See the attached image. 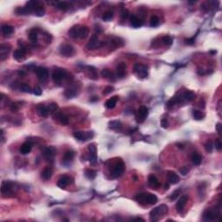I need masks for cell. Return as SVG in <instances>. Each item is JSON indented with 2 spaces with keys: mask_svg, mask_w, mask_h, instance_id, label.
Returning a JSON list of instances; mask_svg holds the SVG:
<instances>
[{
  "mask_svg": "<svg viewBox=\"0 0 222 222\" xmlns=\"http://www.w3.org/2000/svg\"><path fill=\"white\" fill-rule=\"evenodd\" d=\"M89 30L87 26H82V25H74L69 30V36L71 37L72 38H86L89 35Z\"/></svg>",
  "mask_w": 222,
  "mask_h": 222,
  "instance_id": "1",
  "label": "cell"
},
{
  "mask_svg": "<svg viewBox=\"0 0 222 222\" xmlns=\"http://www.w3.org/2000/svg\"><path fill=\"white\" fill-rule=\"evenodd\" d=\"M135 199L142 205H155L158 201L157 196L150 193H143L137 194Z\"/></svg>",
  "mask_w": 222,
  "mask_h": 222,
  "instance_id": "2",
  "label": "cell"
},
{
  "mask_svg": "<svg viewBox=\"0 0 222 222\" xmlns=\"http://www.w3.org/2000/svg\"><path fill=\"white\" fill-rule=\"evenodd\" d=\"M168 208L167 205H165V204L160 205L159 207L154 208L150 211V220H152V221L159 220L161 218L168 212Z\"/></svg>",
  "mask_w": 222,
  "mask_h": 222,
  "instance_id": "3",
  "label": "cell"
},
{
  "mask_svg": "<svg viewBox=\"0 0 222 222\" xmlns=\"http://www.w3.org/2000/svg\"><path fill=\"white\" fill-rule=\"evenodd\" d=\"M69 78V77L67 71L63 69H56L52 72V80L57 85H61L62 82Z\"/></svg>",
  "mask_w": 222,
  "mask_h": 222,
  "instance_id": "4",
  "label": "cell"
},
{
  "mask_svg": "<svg viewBox=\"0 0 222 222\" xmlns=\"http://www.w3.org/2000/svg\"><path fill=\"white\" fill-rule=\"evenodd\" d=\"M1 193L3 197H10L14 193V184L10 181H3Z\"/></svg>",
  "mask_w": 222,
  "mask_h": 222,
  "instance_id": "5",
  "label": "cell"
},
{
  "mask_svg": "<svg viewBox=\"0 0 222 222\" xmlns=\"http://www.w3.org/2000/svg\"><path fill=\"white\" fill-rule=\"evenodd\" d=\"M134 72L140 78H146L149 75V68L141 63H135L134 65Z\"/></svg>",
  "mask_w": 222,
  "mask_h": 222,
  "instance_id": "6",
  "label": "cell"
},
{
  "mask_svg": "<svg viewBox=\"0 0 222 222\" xmlns=\"http://www.w3.org/2000/svg\"><path fill=\"white\" fill-rule=\"evenodd\" d=\"M59 53L63 57H72L75 54V49L70 44H63L60 45V47H59Z\"/></svg>",
  "mask_w": 222,
  "mask_h": 222,
  "instance_id": "7",
  "label": "cell"
},
{
  "mask_svg": "<svg viewBox=\"0 0 222 222\" xmlns=\"http://www.w3.org/2000/svg\"><path fill=\"white\" fill-rule=\"evenodd\" d=\"M73 136L75 139L80 141H86L91 139L94 136V134L92 131H88V132H82V131H76L73 133Z\"/></svg>",
  "mask_w": 222,
  "mask_h": 222,
  "instance_id": "8",
  "label": "cell"
},
{
  "mask_svg": "<svg viewBox=\"0 0 222 222\" xmlns=\"http://www.w3.org/2000/svg\"><path fill=\"white\" fill-rule=\"evenodd\" d=\"M124 168H125V166H124V163L121 161L116 162V164L114 165V167H113L112 172H111V175L113 176V178L120 177L121 174H123Z\"/></svg>",
  "mask_w": 222,
  "mask_h": 222,
  "instance_id": "9",
  "label": "cell"
},
{
  "mask_svg": "<svg viewBox=\"0 0 222 222\" xmlns=\"http://www.w3.org/2000/svg\"><path fill=\"white\" fill-rule=\"evenodd\" d=\"M220 216V212H218L215 209H209L207 210L203 214V219L206 221H211V220H217L218 218Z\"/></svg>",
  "mask_w": 222,
  "mask_h": 222,
  "instance_id": "10",
  "label": "cell"
},
{
  "mask_svg": "<svg viewBox=\"0 0 222 222\" xmlns=\"http://www.w3.org/2000/svg\"><path fill=\"white\" fill-rule=\"evenodd\" d=\"M102 46V43L99 41V39L97 38V35H94L92 36V38L89 41V43L86 45V48L89 50H96V49L100 48Z\"/></svg>",
  "mask_w": 222,
  "mask_h": 222,
  "instance_id": "11",
  "label": "cell"
},
{
  "mask_svg": "<svg viewBox=\"0 0 222 222\" xmlns=\"http://www.w3.org/2000/svg\"><path fill=\"white\" fill-rule=\"evenodd\" d=\"M149 116V109L146 106H141L137 111L136 121L138 122H143Z\"/></svg>",
  "mask_w": 222,
  "mask_h": 222,
  "instance_id": "12",
  "label": "cell"
},
{
  "mask_svg": "<svg viewBox=\"0 0 222 222\" xmlns=\"http://www.w3.org/2000/svg\"><path fill=\"white\" fill-rule=\"evenodd\" d=\"M36 75H37V77L38 78L40 81L44 82L46 81L49 77V70L44 67H38L35 70Z\"/></svg>",
  "mask_w": 222,
  "mask_h": 222,
  "instance_id": "13",
  "label": "cell"
},
{
  "mask_svg": "<svg viewBox=\"0 0 222 222\" xmlns=\"http://www.w3.org/2000/svg\"><path fill=\"white\" fill-rule=\"evenodd\" d=\"M88 150L89 152V161L92 165H95L97 162V146L94 143H91L88 146Z\"/></svg>",
  "mask_w": 222,
  "mask_h": 222,
  "instance_id": "14",
  "label": "cell"
},
{
  "mask_svg": "<svg viewBox=\"0 0 222 222\" xmlns=\"http://www.w3.org/2000/svg\"><path fill=\"white\" fill-rule=\"evenodd\" d=\"M10 49L11 47L7 44H2L0 45V57L2 61H5V59L8 57L10 52Z\"/></svg>",
  "mask_w": 222,
  "mask_h": 222,
  "instance_id": "15",
  "label": "cell"
},
{
  "mask_svg": "<svg viewBox=\"0 0 222 222\" xmlns=\"http://www.w3.org/2000/svg\"><path fill=\"white\" fill-rule=\"evenodd\" d=\"M26 48L25 47H20L19 49L16 50L13 53V57L16 59L17 61H23L25 58V55H26Z\"/></svg>",
  "mask_w": 222,
  "mask_h": 222,
  "instance_id": "16",
  "label": "cell"
},
{
  "mask_svg": "<svg viewBox=\"0 0 222 222\" xmlns=\"http://www.w3.org/2000/svg\"><path fill=\"white\" fill-rule=\"evenodd\" d=\"M73 182V179L70 176H68V175H63L61 178L58 180L57 181V186L61 188H64L65 187H67L68 185H69L70 183Z\"/></svg>",
  "mask_w": 222,
  "mask_h": 222,
  "instance_id": "17",
  "label": "cell"
},
{
  "mask_svg": "<svg viewBox=\"0 0 222 222\" xmlns=\"http://www.w3.org/2000/svg\"><path fill=\"white\" fill-rule=\"evenodd\" d=\"M56 152H57V150L55 148L47 147V148H44L43 150V155L46 160H51L56 155Z\"/></svg>",
  "mask_w": 222,
  "mask_h": 222,
  "instance_id": "18",
  "label": "cell"
},
{
  "mask_svg": "<svg viewBox=\"0 0 222 222\" xmlns=\"http://www.w3.org/2000/svg\"><path fill=\"white\" fill-rule=\"evenodd\" d=\"M188 197L187 195H182V196H180V198L179 199V200L176 203V210L179 212H180L183 210L186 204L188 202Z\"/></svg>",
  "mask_w": 222,
  "mask_h": 222,
  "instance_id": "19",
  "label": "cell"
},
{
  "mask_svg": "<svg viewBox=\"0 0 222 222\" xmlns=\"http://www.w3.org/2000/svg\"><path fill=\"white\" fill-rule=\"evenodd\" d=\"M1 30H2V34L4 35L5 38L10 37L14 32V27L10 26L9 24H3Z\"/></svg>",
  "mask_w": 222,
  "mask_h": 222,
  "instance_id": "20",
  "label": "cell"
},
{
  "mask_svg": "<svg viewBox=\"0 0 222 222\" xmlns=\"http://www.w3.org/2000/svg\"><path fill=\"white\" fill-rule=\"evenodd\" d=\"M37 112H38V114L39 116H42V117H46L50 113L48 106H45V105H43V104H39L38 106L37 107Z\"/></svg>",
  "mask_w": 222,
  "mask_h": 222,
  "instance_id": "21",
  "label": "cell"
},
{
  "mask_svg": "<svg viewBox=\"0 0 222 222\" xmlns=\"http://www.w3.org/2000/svg\"><path fill=\"white\" fill-rule=\"evenodd\" d=\"M149 185L152 188H158L160 187V181L155 174H149L148 178Z\"/></svg>",
  "mask_w": 222,
  "mask_h": 222,
  "instance_id": "22",
  "label": "cell"
},
{
  "mask_svg": "<svg viewBox=\"0 0 222 222\" xmlns=\"http://www.w3.org/2000/svg\"><path fill=\"white\" fill-rule=\"evenodd\" d=\"M126 69H127V66H126L125 63H120L117 65V67H116V75H117L118 77L122 78L125 77Z\"/></svg>",
  "mask_w": 222,
  "mask_h": 222,
  "instance_id": "23",
  "label": "cell"
},
{
  "mask_svg": "<svg viewBox=\"0 0 222 222\" xmlns=\"http://www.w3.org/2000/svg\"><path fill=\"white\" fill-rule=\"evenodd\" d=\"M77 95V89L75 87H69L65 89L64 91V96L66 97L68 99H70V98H74Z\"/></svg>",
  "mask_w": 222,
  "mask_h": 222,
  "instance_id": "24",
  "label": "cell"
},
{
  "mask_svg": "<svg viewBox=\"0 0 222 222\" xmlns=\"http://www.w3.org/2000/svg\"><path fill=\"white\" fill-rule=\"evenodd\" d=\"M52 174H53V170L50 167H47L42 171L41 173V177L44 179V180H48L50 179L51 178L52 176Z\"/></svg>",
  "mask_w": 222,
  "mask_h": 222,
  "instance_id": "25",
  "label": "cell"
},
{
  "mask_svg": "<svg viewBox=\"0 0 222 222\" xmlns=\"http://www.w3.org/2000/svg\"><path fill=\"white\" fill-rule=\"evenodd\" d=\"M31 148H32V144L30 141H26L24 144L21 146L20 148V153L22 155H28L30 152L31 151Z\"/></svg>",
  "mask_w": 222,
  "mask_h": 222,
  "instance_id": "26",
  "label": "cell"
},
{
  "mask_svg": "<svg viewBox=\"0 0 222 222\" xmlns=\"http://www.w3.org/2000/svg\"><path fill=\"white\" fill-rule=\"evenodd\" d=\"M168 180L169 182L172 184H177L180 181V177L177 174H175L173 171H169L168 173Z\"/></svg>",
  "mask_w": 222,
  "mask_h": 222,
  "instance_id": "27",
  "label": "cell"
},
{
  "mask_svg": "<svg viewBox=\"0 0 222 222\" xmlns=\"http://www.w3.org/2000/svg\"><path fill=\"white\" fill-rule=\"evenodd\" d=\"M101 75L102 77L106 78V79L109 80V81H112V82H114V81L116 80V77H115L114 74L111 72L109 69H102L101 72Z\"/></svg>",
  "mask_w": 222,
  "mask_h": 222,
  "instance_id": "28",
  "label": "cell"
},
{
  "mask_svg": "<svg viewBox=\"0 0 222 222\" xmlns=\"http://www.w3.org/2000/svg\"><path fill=\"white\" fill-rule=\"evenodd\" d=\"M130 25L134 28H140L142 25V22L139 18H137L135 15H132L130 18Z\"/></svg>",
  "mask_w": 222,
  "mask_h": 222,
  "instance_id": "29",
  "label": "cell"
},
{
  "mask_svg": "<svg viewBox=\"0 0 222 222\" xmlns=\"http://www.w3.org/2000/svg\"><path fill=\"white\" fill-rule=\"evenodd\" d=\"M55 119H57L63 125H68L69 124V118L65 115L62 114V113H57L55 116Z\"/></svg>",
  "mask_w": 222,
  "mask_h": 222,
  "instance_id": "30",
  "label": "cell"
},
{
  "mask_svg": "<svg viewBox=\"0 0 222 222\" xmlns=\"http://www.w3.org/2000/svg\"><path fill=\"white\" fill-rule=\"evenodd\" d=\"M117 101H118V97L116 96V97H111V98L107 100V101L105 102V106H106V108H108V109H114V108L116 107Z\"/></svg>",
  "mask_w": 222,
  "mask_h": 222,
  "instance_id": "31",
  "label": "cell"
},
{
  "mask_svg": "<svg viewBox=\"0 0 222 222\" xmlns=\"http://www.w3.org/2000/svg\"><path fill=\"white\" fill-rule=\"evenodd\" d=\"M38 30L32 29L29 33V39L32 44H37L38 43Z\"/></svg>",
  "mask_w": 222,
  "mask_h": 222,
  "instance_id": "32",
  "label": "cell"
},
{
  "mask_svg": "<svg viewBox=\"0 0 222 222\" xmlns=\"http://www.w3.org/2000/svg\"><path fill=\"white\" fill-rule=\"evenodd\" d=\"M182 97H183V100H185V101H191L195 98V94L193 91L186 90V91L182 93Z\"/></svg>",
  "mask_w": 222,
  "mask_h": 222,
  "instance_id": "33",
  "label": "cell"
},
{
  "mask_svg": "<svg viewBox=\"0 0 222 222\" xmlns=\"http://www.w3.org/2000/svg\"><path fill=\"white\" fill-rule=\"evenodd\" d=\"M88 76L89 77L92 79V80H97L98 76H97V69L92 66H88Z\"/></svg>",
  "mask_w": 222,
  "mask_h": 222,
  "instance_id": "34",
  "label": "cell"
},
{
  "mask_svg": "<svg viewBox=\"0 0 222 222\" xmlns=\"http://www.w3.org/2000/svg\"><path fill=\"white\" fill-rule=\"evenodd\" d=\"M109 127L111 129L118 130L121 128V122L120 121H117V120H114V121H111L109 122Z\"/></svg>",
  "mask_w": 222,
  "mask_h": 222,
  "instance_id": "35",
  "label": "cell"
},
{
  "mask_svg": "<svg viewBox=\"0 0 222 222\" xmlns=\"http://www.w3.org/2000/svg\"><path fill=\"white\" fill-rule=\"evenodd\" d=\"M74 156H75L74 152L71 151V150H68V151H66V152L64 153V155H63V161L69 162V161H71L74 159Z\"/></svg>",
  "mask_w": 222,
  "mask_h": 222,
  "instance_id": "36",
  "label": "cell"
},
{
  "mask_svg": "<svg viewBox=\"0 0 222 222\" xmlns=\"http://www.w3.org/2000/svg\"><path fill=\"white\" fill-rule=\"evenodd\" d=\"M191 160H192V162H193V164L198 166V165L201 163L202 157H201V155H199L197 153H193V155H192V157H191Z\"/></svg>",
  "mask_w": 222,
  "mask_h": 222,
  "instance_id": "37",
  "label": "cell"
},
{
  "mask_svg": "<svg viewBox=\"0 0 222 222\" xmlns=\"http://www.w3.org/2000/svg\"><path fill=\"white\" fill-rule=\"evenodd\" d=\"M193 116L195 120H197V121H200V120L204 119V117H205V114L202 113L201 111L194 109V110H193Z\"/></svg>",
  "mask_w": 222,
  "mask_h": 222,
  "instance_id": "38",
  "label": "cell"
},
{
  "mask_svg": "<svg viewBox=\"0 0 222 222\" xmlns=\"http://www.w3.org/2000/svg\"><path fill=\"white\" fill-rule=\"evenodd\" d=\"M113 18H114V12L111 11V10L106 11L105 13H103L102 17H101V18L104 20V21H106V22L111 21V20L113 19Z\"/></svg>",
  "mask_w": 222,
  "mask_h": 222,
  "instance_id": "39",
  "label": "cell"
},
{
  "mask_svg": "<svg viewBox=\"0 0 222 222\" xmlns=\"http://www.w3.org/2000/svg\"><path fill=\"white\" fill-rule=\"evenodd\" d=\"M56 7L61 10H67L69 9V5L66 2H57L55 3Z\"/></svg>",
  "mask_w": 222,
  "mask_h": 222,
  "instance_id": "40",
  "label": "cell"
},
{
  "mask_svg": "<svg viewBox=\"0 0 222 222\" xmlns=\"http://www.w3.org/2000/svg\"><path fill=\"white\" fill-rule=\"evenodd\" d=\"M97 175V172L95 170H92V169H86L85 170V176L89 180H93L95 179Z\"/></svg>",
  "mask_w": 222,
  "mask_h": 222,
  "instance_id": "41",
  "label": "cell"
},
{
  "mask_svg": "<svg viewBox=\"0 0 222 222\" xmlns=\"http://www.w3.org/2000/svg\"><path fill=\"white\" fill-rule=\"evenodd\" d=\"M161 42L162 44L167 45V46H170L173 44V38L170 36H164L163 38H161Z\"/></svg>",
  "mask_w": 222,
  "mask_h": 222,
  "instance_id": "42",
  "label": "cell"
},
{
  "mask_svg": "<svg viewBox=\"0 0 222 222\" xmlns=\"http://www.w3.org/2000/svg\"><path fill=\"white\" fill-rule=\"evenodd\" d=\"M15 12H16V14L18 15H28L30 14L29 11L27 10V8L24 6V7H18V8H17L16 10H15Z\"/></svg>",
  "mask_w": 222,
  "mask_h": 222,
  "instance_id": "43",
  "label": "cell"
},
{
  "mask_svg": "<svg viewBox=\"0 0 222 222\" xmlns=\"http://www.w3.org/2000/svg\"><path fill=\"white\" fill-rule=\"evenodd\" d=\"M34 14L36 15V16H38V17H43L45 14V10H44V8L42 5H39L38 7L36 9V10H35Z\"/></svg>",
  "mask_w": 222,
  "mask_h": 222,
  "instance_id": "44",
  "label": "cell"
},
{
  "mask_svg": "<svg viewBox=\"0 0 222 222\" xmlns=\"http://www.w3.org/2000/svg\"><path fill=\"white\" fill-rule=\"evenodd\" d=\"M160 23V19L158 17H156V16H153V17H151V18H150V26L151 27H156Z\"/></svg>",
  "mask_w": 222,
  "mask_h": 222,
  "instance_id": "45",
  "label": "cell"
},
{
  "mask_svg": "<svg viewBox=\"0 0 222 222\" xmlns=\"http://www.w3.org/2000/svg\"><path fill=\"white\" fill-rule=\"evenodd\" d=\"M20 89H21V90H22L23 92H24V93H31V92H32L30 87L28 84H26V83H23V84H21V86H20Z\"/></svg>",
  "mask_w": 222,
  "mask_h": 222,
  "instance_id": "46",
  "label": "cell"
},
{
  "mask_svg": "<svg viewBox=\"0 0 222 222\" xmlns=\"http://www.w3.org/2000/svg\"><path fill=\"white\" fill-rule=\"evenodd\" d=\"M205 149H206L207 152L212 153V149H213V144L212 143V141H208V142L205 144Z\"/></svg>",
  "mask_w": 222,
  "mask_h": 222,
  "instance_id": "47",
  "label": "cell"
},
{
  "mask_svg": "<svg viewBox=\"0 0 222 222\" xmlns=\"http://www.w3.org/2000/svg\"><path fill=\"white\" fill-rule=\"evenodd\" d=\"M180 193V189H177V190H175L174 193L171 194V196H170V200H175L176 199L178 198V196Z\"/></svg>",
  "mask_w": 222,
  "mask_h": 222,
  "instance_id": "48",
  "label": "cell"
},
{
  "mask_svg": "<svg viewBox=\"0 0 222 222\" xmlns=\"http://www.w3.org/2000/svg\"><path fill=\"white\" fill-rule=\"evenodd\" d=\"M179 172L182 174V175H187V174H188L189 168L187 166H183V167H181L179 169Z\"/></svg>",
  "mask_w": 222,
  "mask_h": 222,
  "instance_id": "49",
  "label": "cell"
},
{
  "mask_svg": "<svg viewBox=\"0 0 222 222\" xmlns=\"http://www.w3.org/2000/svg\"><path fill=\"white\" fill-rule=\"evenodd\" d=\"M48 108H49V109H50V112L51 113V112H55V111L57 110L58 106L57 103L53 102V103H50V104H49Z\"/></svg>",
  "mask_w": 222,
  "mask_h": 222,
  "instance_id": "50",
  "label": "cell"
},
{
  "mask_svg": "<svg viewBox=\"0 0 222 222\" xmlns=\"http://www.w3.org/2000/svg\"><path fill=\"white\" fill-rule=\"evenodd\" d=\"M32 93H33L35 96H41L42 95V89L38 86H37V87H35L33 89V90H32Z\"/></svg>",
  "mask_w": 222,
  "mask_h": 222,
  "instance_id": "51",
  "label": "cell"
},
{
  "mask_svg": "<svg viewBox=\"0 0 222 222\" xmlns=\"http://www.w3.org/2000/svg\"><path fill=\"white\" fill-rule=\"evenodd\" d=\"M214 145H215V149L218 150V151H220L222 149V142H221V141H220V139L219 138V139H217V140L215 141V143H214Z\"/></svg>",
  "mask_w": 222,
  "mask_h": 222,
  "instance_id": "52",
  "label": "cell"
},
{
  "mask_svg": "<svg viewBox=\"0 0 222 222\" xmlns=\"http://www.w3.org/2000/svg\"><path fill=\"white\" fill-rule=\"evenodd\" d=\"M121 19L122 20H126L128 18V17H129V11L125 9H123V10H121Z\"/></svg>",
  "mask_w": 222,
  "mask_h": 222,
  "instance_id": "53",
  "label": "cell"
},
{
  "mask_svg": "<svg viewBox=\"0 0 222 222\" xmlns=\"http://www.w3.org/2000/svg\"><path fill=\"white\" fill-rule=\"evenodd\" d=\"M112 91H114V87L108 86V87H106L103 89V94H104V95H108V94H109V93H111Z\"/></svg>",
  "mask_w": 222,
  "mask_h": 222,
  "instance_id": "54",
  "label": "cell"
},
{
  "mask_svg": "<svg viewBox=\"0 0 222 222\" xmlns=\"http://www.w3.org/2000/svg\"><path fill=\"white\" fill-rule=\"evenodd\" d=\"M161 127L163 129H167L168 127V121L167 119H162L161 121Z\"/></svg>",
  "mask_w": 222,
  "mask_h": 222,
  "instance_id": "55",
  "label": "cell"
},
{
  "mask_svg": "<svg viewBox=\"0 0 222 222\" xmlns=\"http://www.w3.org/2000/svg\"><path fill=\"white\" fill-rule=\"evenodd\" d=\"M221 123H220V122H218L217 125H216V129H217L218 134L220 135H221Z\"/></svg>",
  "mask_w": 222,
  "mask_h": 222,
  "instance_id": "56",
  "label": "cell"
},
{
  "mask_svg": "<svg viewBox=\"0 0 222 222\" xmlns=\"http://www.w3.org/2000/svg\"><path fill=\"white\" fill-rule=\"evenodd\" d=\"M164 188H165V190H168V189H169V185H168V184H165Z\"/></svg>",
  "mask_w": 222,
  "mask_h": 222,
  "instance_id": "57",
  "label": "cell"
}]
</instances>
